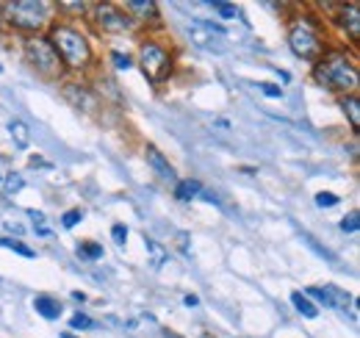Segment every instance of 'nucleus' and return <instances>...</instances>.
I'll return each instance as SVG.
<instances>
[{
    "label": "nucleus",
    "instance_id": "16",
    "mask_svg": "<svg viewBox=\"0 0 360 338\" xmlns=\"http://www.w3.org/2000/svg\"><path fill=\"white\" fill-rule=\"evenodd\" d=\"M341 108H344V114H347L349 125L358 130L360 127V100L358 97H352V94H349V97H344V100H341Z\"/></svg>",
    "mask_w": 360,
    "mask_h": 338
},
{
    "label": "nucleus",
    "instance_id": "14",
    "mask_svg": "<svg viewBox=\"0 0 360 338\" xmlns=\"http://www.w3.org/2000/svg\"><path fill=\"white\" fill-rule=\"evenodd\" d=\"M200 192H202L200 180H180L178 186H175V197H178L180 203H188V200L200 197Z\"/></svg>",
    "mask_w": 360,
    "mask_h": 338
},
{
    "label": "nucleus",
    "instance_id": "2",
    "mask_svg": "<svg viewBox=\"0 0 360 338\" xmlns=\"http://www.w3.org/2000/svg\"><path fill=\"white\" fill-rule=\"evenodd\" d=\"M316 81L330 89H355L358 86V70L347 61V56L335 53L330 58H324L316 67Z\"/></svg>",
    "mask_w": 360,
    "mask_h": 338
},
{
    "label": "nucleus",
    "instance_id": "19",
    "mask_svg": "<svg viewBox=\"0 0 360 338\" xmlns=\"http://www.w3.org/2000/svg\"><path fill=\"white\" fill-rule=\"evenodd\" d=\"M128 8L136 11L139 17H155V14H158V6H155L153 0H131Z\"/></svg>",
    "mask_w": 360,
    "mask_h": 338
},
{
    "label": "nucleus",
    "instance_id": "5",
    "mask_svg": "<svg viewBox=\"0 0 360 338\" xmlns=\"http://www.w3.org/2000/svg\"><path fill=\"white\" fill-rule=\"evenodd\" d=\"M141 67H144V73H147V78H150V81L161 84V81L169 75L172 58H169V53H167L161 44L144 42L141 44Z\"/></svg>",
    "mask_w": 360,
    "mask_h": 338
},
{
    "label": "nucleus",
    "instance_id": "31",
    "mask_svg": "<svg viewBox=\"0 0 360 338\" xmlns=\"http://www.w3.org/2000/svg\"><path fill=\"white\" fill-rule=\"evenodd\" d=\"M6 230H14L17 236H22V225H20V222H11V219H6Z\"/></svg>",
    "mask_w": 360,
    "mask_h": 338
},
{
    "label": "nucleus",
    "instance_id": "24",
    "mask_svg": "<svg viewBox=\"0 0 360 338\" xmlns=\"http://www.w3.org/2000/svg\"><path fill=\"white\" fill-rule=\"evenodd\" d=\"M70 327H72V330H91L94 322H91L86 313H75V316L70 319Z\"/></svg>",
    "mask_w": 360,
    "mask_h": 338
},
{
    "label": "nucleus",
    "instance_id": "9",
    "mask_svg": "<svg viewBox=\"0 0 360 338\" xmlns=\"http://www.w3.org/2000/svg\"><path fill=\"white\" fill-rule=\"evenodd\" d=\"M64 100H67V103H72L75 108L86 111V114H94V108H97V97L91 94L89 89H84L81 84L64 86Z\"/></svg>",
    "mask_w": 360,
    "mask_h": 338
},
{
    "label": "nucleus",
    "instance_id": "8",
    "mask_svg": "<svg viewBox=\"0 0 360 338\" xmlns=\"http://www.w3.org/2000/svg\"><path fill=\"white\" fill-rule=\"evenodd\" d=\"M97 23H100V28L103 31H108V34H120V31H125L128 25H131V20H128V14H122L120 8H114V6H97Z\"/></svg>",
    "mask_w": 360,
    "mask_h": 338
},
{
    "label": "nucleus",
    "instance_id": "35",
    "mask_svg": "<svg viewBox=\"0 0 360 338\" xmlns=\"http://www.w3.org/2000/svg\"><path fill=\"white\" fill-rule=\"evenodd\" d=\"M61 338H75V336H70V333H64V336H61Z\"/></svg>",
    "mask_w": 360,
    "mask_h": 338
},
{
    "label": "nucleus",
    "instance_id": "20",
    "mask_svg": "<svg viewBox=\"0 0 360 338\" xmlns=\"http://www.w3.org/2000/svg\"><path fill=\"white\" fill-rule=\"evenodd\" d=\"M211 8L219 14V17H225V20H236V17H241V11L233 6V3H222V0H214L211 3Z\"/></svg>",
    "mask_w": 360,
    "mask_h": 338
},
{
    "label": "nucleus",
    "instance_id": "25",
    "mask_svg": "<svg viewBox=\"0 0 360 338\" xmlns=\"http://www.w3.org/2000/svg\"><path fill=\"white\" fill-rule=\"evenodd\" d=\"M341 230H344V233H358L360 230V213L352 211L347 219H341Z\"/></svg>",
    "mask_w": 360,
    "mask_h": 338
},
{
    "label": "nucleus",
    "instance_id": "6",
    "mask_svg": "<svg viewBox=\"0 0 360 338\" xmlns=\"http://www.w3.org/2000/svg\"><path fill=\"white\" fill-rule=\"evenodd\" d=\"M288 44H291L294 56H300V58L314 61V58L321 56V42H319V37H316L314 28H311V25H305V23H300V25H294V28H291V34H288Z\"/></svg>",
    "mask_w": 360,
    "mask_h": 338
},
{
    "label": "nucleus",
    "instance_id": "36",
    "mask_svg": "<svg viewBox=\"0 0 360 338\" xmlns=\"http://www.w3.org/2000/svg\"><path fill=\"white\" fill-rule=\"evenodd\" d=\"M0 70H3V67H0Z\"/></svg>",
    "mask_w": 360,
    "mask_h": 338
},
{
    "label": "nucleus",
    "instance_id": "13",
    "mask_svg": "<svg viewBox=\"0 0 360 338\" xmlns=\"http://www.w3.org/2000/svg\"><path fill=\"white\" fill-rule=\"evenodd\" d=\"M34 308H37V313L45 316V319H58V316H61V302H56L53 296H37V299H34Z\"/></svg>",
    "mask_w": 360,
    "mask_h": 338
},
{
    "label": "nucleus",
    "instance_id": "3",
    "mask_svg": "<svg viewBox=\"0 0 360 338\" xmlns=\"http://www.w3.org/2000/svg\"><path fill=\"white\" fill-rule=\"evenodd\" d=\"M25 56H28V61H31L42 75L58 78V73H61V58H58V53L53 50V44L47 42L45 37H31V39L25 42Z\"/></svg>",
    "mask_w": 360,
    "mask_h": 338
},
{
    "label": "nucleus",
    "instance_id": "23",
    "mask_svg": "<svg viewBox=\"0 0 360 338\" xmlns=\"http://www.w3.org/2000/svg\"><path fill=\"white\" fill-rule=\"evenodd\" d=\"M3 183H6V192H8V194H17V192H20L22 186H25V180H22V175H17V172H11V175H6V180H3Z\"/></svg>",
    "mask_w": 360,
    "mask_h": 338
},
{
    "label": "nucleus",
    "instance_id": "29",
    "mask_svg": "<svg viewBox=\"0 0 360 338\" xmlns=\"http://www.w3.org/2000/svg\"><path fill=\"white\" fill-rule=\"evenodd\" d=\"M111 58H114V64H117L120 70H131V67H134V61H131V56H125V53H114Z\"/></svg>",
    "mask_w": 360,
    "mask_h": 338
},
{
    "label": "nucleus",
    "instance_id": "10",
    "mask_svg": "<svg viewBox=\"0 0 360 338\" xmlns=\"http://www.w3.org/2000/svg\"><path fill=\"white\" fill-rule=\"evenodd\" d=\"M144 156H147V164L155 169V175H158V177H164V180H175V169H172V164L161 156V150H158V147L147 144Z\"/></svg>",
    "mask_w": 360,
    "mask_h": 338
},
{
    "label": "nucleus",
    "instance_id": "11",
    "mask_svg": "<svg viewBox=\"0 0 360 338\" xmlns=\"http://www.w3.org/2000/svg\"><path fill=\"white\" fill-rule=\"evenodd\" d=\"M341 25L349 31L352 39H360V8L355 3H349V6L341 8Z\"/></svg>",
    "mask_w": 360,
    "mask_h": 338
},
{
    "label": "nucleus",
    "instance_id": "12",
    "mask_svg": "<svg viewBox=\"0 0 360 338\" xmlns=\"http://www.w3.org/2000/svg\"><path fill=\"white\" fill-rule=\"evenodd\" d=\"M8 133H11V139H14V144H17L20 150H25V147L31 144V127L25 125L22 120H11V123H8Z\"/></svg>",
    "mask_w": 360,
    "mask_h": 338
},
{
    "label": "nucleus",
    "instance_id": "34",
    "mask_svg": "<svg viewBox=\"0 0 360 338\" xmlns=\"http://www.w3.org/2000/svg\"><path fill=\"white\" fill-rule=\"evenodd\" d=\"M31 213V219L37 222V225H45V213H39V211H28Z\"/></svg>",
    "mask_w": 360,
    "mask_h": 338
},
{
    "label": "nucleus",
    "instance_id": "18",
    "mask_svg": "<svg viewBox=\"0 0 360 338\" xmlns=\"http://www.w3.org/2000/svg\"><path fill=\"white\" fill-rule=\"evenodd\" d=\"M144 244H147V250H150V261H153V266H155V269H161V266H164V261L169 258L167 250H164L158 242H153V239H144Z\"/></svg>",
    "mask_w": 360,
    "mask_h": 338
},
{
    "label": "nucleus",
    "instance_id": "1",
    "mask_svg": "<svg viewBox=\"0 0 360 338\" xmlns=\"http://www.w3.org/2000/svg\"><path fill=\"white\" fill-rule=\"evenodd\" d=\"M50 37H53V50L70 64V67H86L91 58V50H89V42H86V37L81 34V31H75V28H70V25H56L53 31H50Z\"/></svg>",
    "mask_w": 360,
    "mask_h": 338
},
{
    "label": "nucleus",
    "instance_id": "33",
    "mask_svg": "<svg viewBox=\"0 0 360 338\" xmlns=\"http://www.w3.org/2000/svg\"><path fill=\"white\" fill-rule=\"evenodd\" d=\"M183 305H186V308H197V305H200V299H197L194 294H188V296H183Z\"/></svg>",
    "mask_w": 360,
    "mask_h": 338
},
{
    "label": "nucleus",
    "instance_id": "22",
    "mask_svg": "<svg viewBox=\"0 0 360 338\" xmlns=\"http://www.w3.org/2000/svg\"><path fill=\"white\" fill-rule=\"evenodd\" d=\"M0 247H8V250H14V253H20L22 258H34V250L28 247V244H22V242H17V239H0Z\"/></svg>",
    "mask_w": 360,
    "mask_h": 338
},
{
    "label": "nucleus",
    "instance_id": "21",
    "mask_svg": "<svg viewBox=\"0 0 360 338\" xmlns=\"http://www.w3.org/2000/svg\"><path fill=\"white\" fill-rule=\"evenodd\" d=\"M302 242H305V244H308V247H311L314 253L321 255L324 261H330V263H335V255L330 253V250H327L324 244H319V242H316V239H314V236H311V233H302Z\"/></svg>",
    "mask_w": 360,
    "mask_h": 338
},
{
    "label": "nucleus",
    "instance_id": "26",
    "mask_svg": "<svg viewBox=\"0 0 360 338\" xmlns=\"http://www.w3.org/2000/svg\"><path fill=\"white\" fill-rule=\"evenodd\" d=\"M78 222H84V211H81V208L67 211V213H64V219H61V225H64V227H75Z\"/></svg>",
    "mask_w": 360,
    "mask_h": 338
},
{
    "label": "nucleus",
    "instance_id": "32",
    "mask_svg": "<svg viewBox=\"0 0 360 338\" xmlns=\"http://www.w3.org/2000/svg\"><path fill=\"white\" fill-rule=\"evenodd\" d=\"M61 8H70V11H84L86 3H61Z\"/></svg>",
    "mask_w": 360,
    "mask_h": 338
},
{
    "label": "nucleus",
    "instance_id": "30",
    "mask_svg": "<svg viewBox=\"0 0 360 338\" xmlns=\"http://www.w3.org/2000/svg\"><path fill=\"white\" fill-rule=\"evenodd\" d=\"M261 92H264L266 97H280V94H283L280 86H274V84H261Z\"/></svg>",
    "mask_w": 360,
    "mask_h": 338
},
{
    "label": "nucleus",
    "instance_id": "28",
    "mask_svg": "<svg viewBox=\"0 0 360 338\" xmlns=\"http://www.w3.org/2000/svg\"><path fill=\"white\" fill-rule=\"evenodd\" d=\"M111 236H114V242L122 247V244L128 242V227H125V225H114V227H111Z\"/></svg>",
    "mask_w": 360,
    "mask_h": 338
},
{
    "label": "nucleus",
    "instance_id": "15",
    "mask_svg": "<svg viewBox=\"0 0 360 338\" xmlns=\"http://www.w3.org/2000/svg\"><path fill=\"white\" fill-rule=\"evenodd\" d=\"M291 302H294V308H297L305 319H316V316H319V308H316L314 302L302 294V292H294V294H291Z\"/></svg>",
    "mask_w": 360,
    "mask_h": 338
},
{
    "label": "nucleus",
    "instance_id": "17",
    "mask_svg": "<svg viewBox=\"0 0 360 338\" xmlns=\"http://www.w3.org/2000/svg\"><path fill=\"white\" fill-rule=\"evenodd\" d=\"M103 244H97V242H81L78 244V258L81 261H100L103 258Z\"/></svg>",
    "mask_w": 360,
    "mask_h": 338
},
{
    "label": "nucleus",
    "instance_id": "7",
    "mask_svg": "<svg viewBox=\"0 0 360 338\" xmlns=\"http://www.w3.org/2000/svg\"><path fill=\"white\" fill-rule=\"evenodd\" d=\"M225 28L222 25H214V23H202V20H194L188 25V39L197 44V47H205V50H222V39H225Z\"/></svg>",
    "mask_w": 360,
    "mask_h": 338
},
{
    "label": "nucleus",
    "instance_id": "4",
    "mask_svg": "<svg viewBox=\"0 0 360 338\" xmlns=\"http://www.w3.org/2000/svg\"><path fill=\"white\" fill-rule=\"evenodd\" d=\"M6 14H8L11 25L25 28V31H37L47 20V6L37 3V0H17V3L6 6Z\"/></svg>",
    "mask_w": 360,
    "mask_h": 338
},
{
    "label": "nucleus",
    "instance_id": "27",
    "mask_svg": "<svg viewBox=\"0 0 360 338\" xmlns=\"http://www.w3.org/2000/svg\"><path fill=\"white\" fill-rule=\"evenodd\" d=\"M316 206H319V208L338 206V197H335V194H330V192H319V194H316Z\"/></svg>",
    "mask_w": 360,
    "mask_h": 338
}]
</instances>
